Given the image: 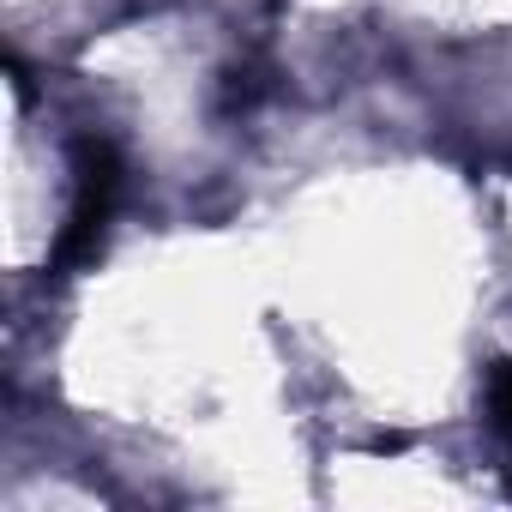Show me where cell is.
<instances>
[{
    "instance_id": "obj_1",
    "label": "cell",
    "mask_w": 512,
    "mask_h": 512,
    "mask_svg": "<svg viewBox=\"0 0 512 512\" xmlns=\"http://www.w3.org/2000/svg\"><path fill=\"white\" fill-rule=\"evenodd\" d=\"M121 151L109 139H85L79 157H73V205H67V229L55 241V266H85L91 253L103 247V229L115 217V199H121Z\"/></svg>"
},
{
    "instance_id": "obj_2",
    "label": "cell",
    "mask_w": 512,
    "mask_h": 512,
    "mask_svg": "<svg viewBox=\"0 0 512 512\" xmlns=\"http://www.w3.org/2000/svg\"><path fill=\"white\" fill-rule=\"evenodd\" d=\"M488 416H494L500 434H512V362H500L494 380H488Z\"/></svg>"
}]
</instances>
